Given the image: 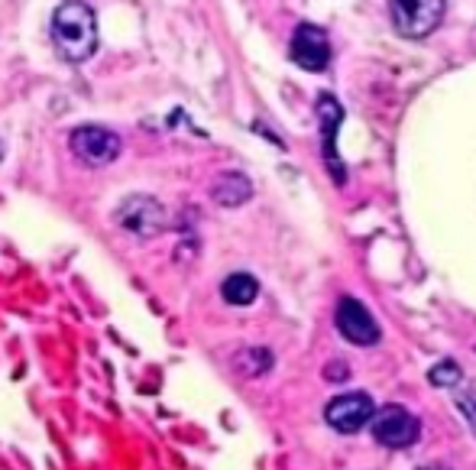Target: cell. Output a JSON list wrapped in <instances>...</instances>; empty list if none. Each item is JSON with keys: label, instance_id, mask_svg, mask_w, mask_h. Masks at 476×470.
Segmentation results:
<instances>
[{"label": "cell", "instance_id": "ba28073f", "mask_svg": "<svg viewBox=\"0 0 476 470\" xmlns=\"http://www.w3.org/2000/svg\"><path fill=\"white\" fill-rule=\"evenodd\" d=\"M289 55L292 62L301 65L305 72H321L328 69L330 62V43H328V33L321 26H311V24H301L292 36V46H289Z\"/></svg>", "mask_w": 476, "mask_h": 470}, {"label": "cell", "instance_id": "30bf717a", "mask_svg": "<svg viewBox=\"0 0 476 470\" xmlns=\"http://www.w3.org/2000/svg\"><path fill=\"white\" fill-rule=\"evenodd\" d=\"M211 198L221 205V208H240L253 198V182L243 176V172H221L217 182L211 186Z\"/></svg>", "mask_w": 476, "mask_h": 470}, {"label": "cell", "instance_id": "7c38bea8", "mask_svg": "<svg viewBox=\"0 0 476 470\" xmlns=\"http://www.w3.org/2000/svg\"><path fill=\"white\" fill-rule=\"evenodd\" d=\"M272 363H276V357L269 354L266 347H243L237 357H233V370L240 373V377H262V373L272 370Z\"/></svg>", "mask_w": 476, "mask_h": 470}, {"label": "cell", "instance_id": "3957f363", "mask_svg": "<svg viewBox=\"0 0 476 470\" xmlns=\"http://www.w3.org/2000/svg\"><path fill=\"white\" fill-rule=\"evenodd\" d=\"M69 149L81 166L100 169V166H110L120 156V137L114 130H108V127L85 124L69 133Z\"/></svg>", "mask_w": 476, "mask_h": 470}, {"label": "cell", "instance_id": "6da1fadb", "mask_svg": "<svg viewBox=\"0 0 476 470\" xmlns=\"http://www.w3.org/2000/svg\"><path fill=\"white\" fill-rule=\"evenodd\" d=\"M52 39L69 62H88L98 53V16L81 0H65L52 14Z\"/></svg>", "mask_w": 476, "mask_h": 470}, {"label": "cell", "instance_id": "4fadbf2b", "mask_svg": "<svg viewBox=\"0 0 476 470\" xmlns=\"http://www.w3.org/2000/svg\"><path fill=\"white\" fill-rule=\"evenodd\" d=\"M431 383H434V386H451V389H453V383H461V370H457V363H451V360L438 363V367L431 370Z\"/></svg>", "mask_w": 476, "mask_h": 470}, {"label": "cell", "instance_id": "8fae6325", "mask_svg": "<svg viewBox=\"0 0 476 470\" xmlns=\"http://www.w3.org/2000/svg\"><path fill=\"white\" fill-rule=\"evenodd\" d=\"M221 295L227 305H253L260 295V283L250 273H233L221 283Z\"/></svg>", "mask_w": 476, "mask_h": 470}, {"label": "cell", "instance_id": "8992f818", "mask_svg": "<svg viewBox=\"0 0 476 470\" xmlns=\"http://www.w3.org/2000/svg\"><path fill=\"white\" fill-rule=\"evenodd\" d=\"M373 412H376V406L367 393H340L324 408V422L340 435H354L363 425H369Z\"/></svg>", "mask_w": 476, "mask_h": 470}, {"label": "cell", "instance_id": "9c48e42d", "mask_svg": "<svg viewBox=\"0 0 476 470\" xmlns=\"http://www.w3.org/2000/svg\"><path fill=\"white\" fill-rule=\"evenodd\" d=\"M318 117H321V137H324V162H328L334 182H344V162H340L338 149H334V137H338V127L344 120V108L338 104V98L321 94L318 98Z\"/></svg>", "mask_w": 476, "mask_h": 470}, {"label": "cell", "instance_id": "7a4b0ae2", "mask_svg": "<svg viewBox=\"0 0 476 470\" xmlns=\"http://www.w3.org/2000/svg\"><path fill=\"white\" fill-rule=\"evenodd\" d=\"M114 221L133 237H159L169 227V211L153 195H130L117 205Z\"/></svg>", "mask_w": 476, "mask_h": 470}, {"label": "cell", "instance_id": "52a82bcc", "mask_svg": "<svg viewBox=\"0 0 476 470\" xmlns=\"http://www.w3.org/2000/svg\"><path fill=\"white\" fill-rule=\"evenodd\" d=\"M334 324H338V331L357 347H373L379 341L376 318L369 315V309L363 305L360 299H350V295H344V299L338 302Z\"/></svg>", "mask_w": 476, "mask_h": 470}, {"label": "cell", "instance_id": "5bb4252c", "mask_svg": "<svg viewBox=\"0 0 476 470\" xmlns=\"http://www.w3.org/2000/svg\"><path fill=\"white\" fill-rule=\"evenodd\" d=\"M324 377H328V379H344L347 377V370H344V363H330V367H328V370H324Z\"/></svg>", "mask_w": 476, "mask_h": 470}, {"label": "cell", "instance_id": "5b68a950", "mask_svg": "<svg viewBox=\"0 0 476 470\" xmlns=\"http://www.w3.org/2000/svg\"><path fill=\"white\" fill-rule=\"evenodd\" d=\"M369 432L379 445L392 447V451H402V447H412L422 435V425L418 418L402 406H383L373 412L369 418Z\"/></svg>", "mask_w": 476, "mask_h": 470}, {"label": "cell", "instance_id": "277c9868", "mask_svg": "<svg viewBox=\"0 0 476 470\" xmlns=\"http://www.w3.org/2000/svg\"><path fill=\"white\" fill-rule=\"evenodd\" d=\"M392 26L408 39H424L444 20V0H389Z\"/></svg>", "mask_w": 476, "mask_h": 470}]
</instances>
